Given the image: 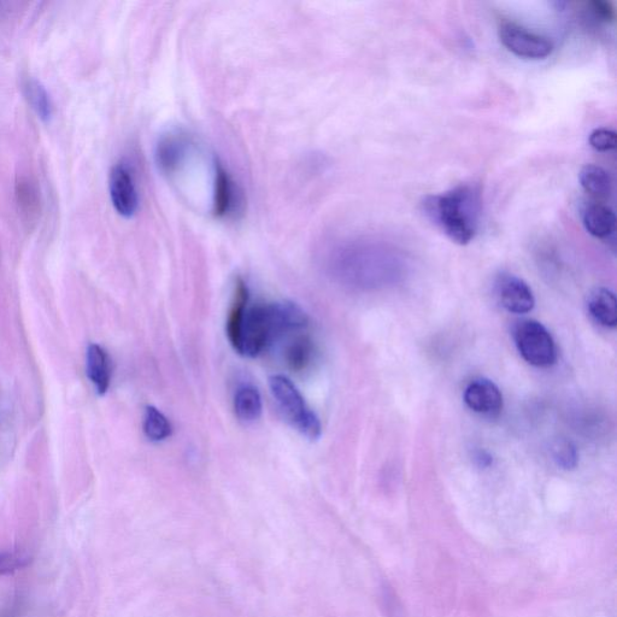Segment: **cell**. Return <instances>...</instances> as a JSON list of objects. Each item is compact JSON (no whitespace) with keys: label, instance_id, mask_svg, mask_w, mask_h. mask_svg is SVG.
<instances>
[{"label":"cell","instance_id":"24","mask_svg":"<svg viewBox=\"0 0 617 617\" xmlns=\"http://www.w3.org/2000/svg\"><path fill=\"white\" fill-rule=\"evenodd\" d=\"M589 8L592 16L595 17L597 21L609 23L615 19L613 5L608 2H601V0H597V2H591L589 4Z\"/></svg>","mask_w":617,"mask_h":617},{"label":"cell","instance_id":"16","mask_svg":"<svg viewBox=\"0 0 617 617\" xmlns=\"http://www.w3.org/2000/svg\"><path fill=\"white\" fill-rule=\"evenodd\" d=\"M262 397L252 385L240 386L234 397V410L238 419L244 423H252L262 415Z\"/></svg>","mask_w":617,"mask_h":617},{"label":"cell","instance_id":"18","mask_svg":"<svg viewBox=\"0 0 617 617\" xmlns=\"http://www.w3.org/2000/svg\"><path fill=\"white\" fill-rule=\"evenodd\" d=\"M25 96L39 119L49 122L52 115H54V105H52L49 92L41 85V82L29 79L25 84Z\"/></svg>","mask_w":617,"mask_h":617},{"label":"cell","instance_id":"6","mask_svg":"<svg viewBox=\"0 0 617 617\" xmlns=\"http://www.w3.org/2000/svg\"><path fill=\"white\" fill-rule=\"evenodd\" d=\"M109 190L111 203L117 214L133 217L139 208V195L134 175L127 163H117L110 172Z\"/></svg>","mask_w":617,"mask_h":617},{"label":"cell","instance_id":"22","mask_svg":"<svg viewBox=\"0 0 617 617\" xmlns=\"http://www.w3.org/2000/svg\"><path fill=\"white\" fill-rule=\"evenodd\" d=\"M31 562L27 555L19 552H0V575H7L21 571Z\"/></svg>","mask_w":617,"mask_h":617},{"label":"cell","instance_id":"3","mask_svg":"<svg viewBox=\"0 0 617 617\" xmlns=\"http://www.w3.org/2000/svg\"><path fill=\"white\" fill-rule=\"evenodd\" d=\"M269 387L285 419L304 437L319 439L322 432L320 419L309 409L296 385L284 375H274L269 379Z\"/></svg>","mask_w":617,"mask_h":617},{"label":"cell","instance_id":"5","mask_svg":"<svg viewBox=\"0 0 617 617\" xmlns=\"http://www.w3.org/2000/svg\"><path fill=\"white\" fill-rule=\"evenodd\" d=\"M499 39L510 52L526 60H544L554 51V44L549 38L510 21L499 26Z\"/></svg>","mask_w":617,"mask_h":617},{"label":"cell","instance_id":"21","mask_svg":"<svg viewBox=\"0 0 617 617\" xmlns=\"http://www.w3.org/2000/svg\"><path fill=\"white\" fill-rule=\"evenodd\" d=\"M17 198H19L20 208L23 214H26L29 221L33 219L34 215H37L39 208V201L37 192L29 185V182H20L17 185Z\"/></svg>","mask_w":617,"mask_h":617},{"label":"cell","instance_id":"2","mask_svg":"<svg viewBox=\"0 0 617 617\" xmlns=\"http://www.w3.org/2000/svg\"><path fill=\"white\" fill-rule=\"evenodd\" d=\"M422 211L452 242L467 245L477 235L481 214L478 188L460 185L423 198Z\"/></svg>","mask_w":617,"mask_h":617},{"label":"cell","instance_id":"15","mask_svg":"<svg viewBox=\"0 0 617 617\" xmlns=\"http://www.w3.org/2000/svg\"><path fill=\"white\" fill-rule=\"evenodd\" d=\"M593 319L602 326L615 328L617 325V301L614 292L608 289H596L587 302Z\"/></svg>","mask_w":617,"mask_h":617},{"label":"cell","instance_id":"1","mask_svg":"<svg viewBox=\"0 0 617 617\" xmlns=\"http://www.w3.org/2000/svg\"><path fill=\"white\" fill-rule=\"evenodd\" d=\"M308 325V315L295 303L255 304L245 311L234 350L246 357H257L281 338L301 332Z\"/></svg>","mask_w":617,"mask_h":617},{"label":"cell","instance_id":"20","mask_svg":"<svg viewBox=\"0 0 617 617\" xmlns=\"http://www.w3.org/2000/svg\"><path fill=\"white\" fill-rule=\"evenodd\" d=\"M552 456L558 466L563 469H574L578 466L579 456L577 448L572 442L566 439H560L552 445Z\"/></svg>","mask_w":617,"mask_h":617},{"label":"cell","instance_id":"13","mask_svg":"<svg viewBox=\"0 0 617 617\" xmlns=\"http://www.w3.org/2000/svg\"><path fill=\"white\" fill-rule=\"evenodd\" d=\"M316 348L307 334H297L287 343L284 350V360L292 372L301 373L307 370L314 362Z\"/></svg>","mask_w":617,"mask_h":617},{"label":"cell","instance_id":"8","mask_svg":"<svg viewBox=\"0 0 617 617\" xmlns=\"http://www.w3.org/2000/svg\"><path fill=\"white\" fill-rule=\"evenodd\" d=\"M213 213L219 219H231L242 213L243 195L220 161L214 164Z\"/></svg>","mask_w":617,"mask_h":617},{"label":"cell","instance_id":"23","mask_svg":"<svg viewBox=\"0 0 617 617\" xmlns=\"http://www.w3.org/2000/svg\"><path fill=\"white\" fill-rule=\"evenodd\" d=\"M589 141L592 148L599 152L615 150L617 145L616 133L607 128L595 129Z\"/></svg>","mask_w":617,"mask_h":617},{"label":"cell","instance_id":"19","mask_svg":"<svg viewBox=\"0 0 617 617\" xmlns=\"http://www.w3.org/2000/svg\"><path fill=\"white\" fill-rule=\"evenodd\" d=\"M144 432L151 442H163L172 436V425L160 410L148 407L144 415Z\"/></svg>","mask_w":617,"mask_h":617},{"label":"cell","instance_id":"4","mask_svg":"<svg viewBox=\"0 0 617 617\" xmlns=\"http://www.w3.org/2000/svg\"><path fill=\"white\" fill-rule=\"evenodd\" d=\"M514 339L520 355L531 366L546 368L556 363L555 340L542 323L534 320L521 321L515 328Z\"/></svg>","mask_w":617,"mask_h":617},{"label":"cell","instance_id":"25","mask_svg":"<svg viewBox=\"0 0 617 617\" xmlns=\"http://www.w3.org/2000/svg\"><path fill=\"white\" fill-rule=\"evenodd\" d=\"M477 460L479 461V464L481 467H489L490 464L492 463V458L489 454H486V452L484 451H480L479 455L477 456Z\"/></svg>","mask_w":617,"mask_h":617},{"label":"cell","instance_id":"10","mask_svg":"<svg viewBox=\"0 0 617 617\" xmlns=\"http://www.w3.org/2000/svg\"><path fill=\"white\" fill-rule=\"evenodd\" d=\"M497 295L503 307L513 314L530 313L536 305L531 287L515 275L499 276Z\"/></svg>","mask_w":617,"mask_h":617},{"label":"cell","instance_id":"9","mask_svg":"<svg viewBox=\"0 0 617 617\" xmlns=\"http://www.w3.org/2000/svg\"><path fill=\"white\" fill-rule=\"evenodd\" d=\"M464 402L474 413L486 417H497L503 410V396L491 380H473L464 391Z\"/></svg>","mask_w":617,"mask_h":617},{"label":"cell","instance_id":"7","mask_svg":"<svg viewBox=\"0 0 617 617\" xmlns=\"http://www.w3.org/2000/svg\"><path fill=\"white\" fill-rule=\"evenodd\" d=\"M192 139L181 131L163 134L155 148L156 166L164 175L172 176L185 166L192 151Z\"/></svg>","mask_w":617,"mask_h":617},{"label":"cell","instance_id":"17","mask_svg":"<svg viewBox=\"0 0 617 617\" xmlns=\"http://www.w3.org/2000/svg\"><path fill=\"white\" fill-rule=\"evenodd\" d=\"M581 187L592 197L607 198L613 190V182L607 170L596 164H587L580 170Z\"/></svg>","mask_w":617,"mask_h":617},{"label":"cell","instance_id":"14","mask_svg":"<svg viewBox=\"0 0 617 617\" xmlns=\"http://www.w3.org/2000/svg\"><path fill=\"white\" fill-rule=\"evenodd\" d=\"M249 299L248 285L242 278H238L235 281L233 301L227 320V336L233 348L237 344L240 326H242L245 311L249 307Z\"/></svg>","mask_w":617,"mask_h":617},{"label":"cell","instance_id":"11","mask_svg":"<svg viewBox=\"0 0 617 617\" xmlns=\"http://www.w3.org/2000/svg\"><path fill=\"white\" fill-rule=\"evenodd\" d=\"M583 223L586 231L593 237L607 239L613 235L616 228L614 211L607 205L599 203L587 204L583 210Z\"/></svg>","mask_w":617,"mask_h":617},{"label":"cell","instance_id":"12","mask_svg":"<svg viewBox=\"0 0 617 617\" xmlns=\"http://www.w3.org/2000/svg\"><path fill=\"white\" fill-rule=\"evenodd\" d=\"M87 374L99 395H105L110 387L111 364L107 351L102 346L97 344L88 346Z\"/></svg>","mask_w":617,"mask_h":617}]
</instances>
